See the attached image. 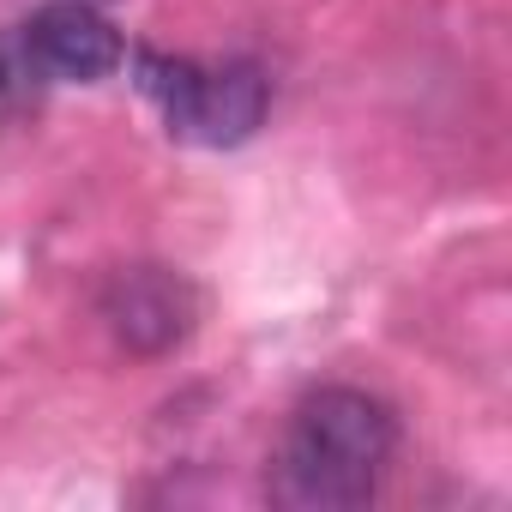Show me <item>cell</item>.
<instances>
[{
  "instance_id": "1",
  "label": "cell",
  "mask_w": 512,
  "mask_h": 512,
  "mask_svg": "<svg viewBox=\"0 0 512 512\" xmlns=\"http://www.w3.org/2000/svg\"><path fill=\"white\" fill-rule=\"evenodd\" d=\"M392 452L398 416L386 398L362 386H320L284 422V440L272 452V500L296 512L368 506L392 470Z\"/></svg>"
},
{
  "instance_id": "2",
  "label": "cell",
  "mask_w": 512,
  "mask_h": 512,
  "mask_svg": "<svg viewBox=\"0 0 512 512\" xmlns=\"http://www.w3.org/2000/svg\"><path fill=\"white\" fill-rule=\"evenodd\" d=\"M133 85L157 103L163 127L187 145H241L260 133L272 85L253 61H229V67H199V61H175V55H133Z\"/></svg>"
},
{
  "instance_id": "3",
  "label": "cell",
  "mask_w": 512,
  "mask_h": 512,
  "mask_svg": "<svg viewBox=\"0 0 512 512\" xmlns=\"http://www.w3.org/2000/svg\"><path fill=\"white\" fill-rule=\"evenodd\" d=\"M19 49L43 85H97L127 61L121 31L91 0H49L43 13H31L19 25Z\"/></svg>"
},
{
  "instance_id": "4",
  "label": "cell",
  "mask_w": 512,
  "mask_h": 512,
  "mask_svg": "<svg viewBox=\"0 0 512 512\" xmlns=\"http://www.w3.org/2000/svg\"><path fill=\"white\" fill-rule=\"evenodd\" d=\"M103 320L133 356H163L193 332L199 290L169 266H127L103 290Z\"/></svg>"
},
{
  "instance_id": "5",
  "label": "cell",
  "mask_w": 512,
  "mask_h": 512,
  "mask_svg": "<svg viewBox=\"0 0 512 512\" xmlns=\"http://www.w3.org/2000/svg\"><path fill=\"white\" fill-rule=\"evenodd\" d=\"M37 91H43V79H37V67L25 61L19 31H7V37H0V121L19 115V109H31Z\"/></svg>"
},
{
  "instance_id": "6",
  "label": "cell",
  "mask_w": 512,
  "mask_h": 512,
  "mask_svg": "<svg viewBox=\"0 0 512 512\" xmlns=\"http://www.w3.org/2000/svg\"><path fill=\"white\" fill-rule=\"evenodd\" d=\"M91 7H109V0H91Z\"/></svg>"
}]
</instances>
